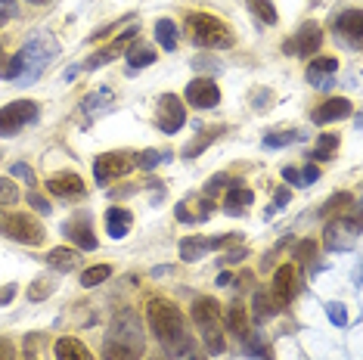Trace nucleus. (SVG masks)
<instances>
[{"label": "nucleus", "mask_w": 363, "mask_h": 360, "mask_svg": "<svg viewBox=\"0 0 363 360\" xmlns=\"http://www.w3.org/2000/svg\"><path fill=\"white\" fill-rule=\"evenodd\" d=\"M146 320H150V330L155 332V339L162 342L168 357H184L193 351V339H189L184 314H180V308L174 301L152 298L150 305H146Z\"/></svg>", "instance_id": "nucleus-1"}, {"label": "nucleus", "mask_w": 363, "mask_h": 360, "mask_svg": "<svg viewBox=\"0 0 363 360\" xmlns=\"http://www.w3.org/2000/svg\"><path fill=\"white\" fill-rule=\"evenodd\" d=\"M56 53H60V44H56L53 35H35L13 56L10 65L0 69V78L16 81V84H35V81L44 75L47 65L56 60Z\"/></svg>", "instance_id": "nucleus-2"}, {"label": "nucleus", "mask_w": 363, "mask_h": 360, "mask_svg": "<svg viewBox=\"0 0 363 360\" xmlns=\"http://www.w3.org/2000/svg\"><path fill=\"white\" fill-rule=\"evenodd\" d=\"M143 354H146L143 320H140L134 310H121L112 320L109 332H106L103 357L106 360H140Z\"/></svg>", "instance_id": "nucleus-3"}, {"label": "nucleus", "mask_w": 363, "mask_h": 360, "mask_svg": "<svg viewBox=\"0 0 363 360\" xmlns=\"http://www.w3.org/2000/svg\"><path fill=\"white\" fill-rule=\"evenodd\" d=\"M186 35L193 44L214 47V50H227V47H233V40H236L233 28H230L224 19L208 16V13H189L186 16Z\"/></svg>", "instance_id": "nucleus-4"}, {"label": "nucleus", "mask_w": 363, "mask_h": 360, "mask_svg": "<svg viewBox=\"0 0 363 360\" xmlns=\"http://www.w3.org/2000/svg\"><path fill=\"white\" fill-rule=\"evenodd\" d=\"M193 323L199 326L208 354H220V351H224V332H220V308H218V301L214 298H196L193 301Z\"/></svg>", "instance_id": "nucleus-5"}, {"label": "nucleus", "mask_w": 363, "mask_h": 360, "mask_svg": "<svg viewBox=\"0 0 363 360\" xmlns=\"http://www.w3.org/2000/svg\"><path fill=\"white\" fill-rule=\"evenodd\" d=\"M360 240V218H357V211L345 220V218H335V220H329V227H326V233H323V245L329 252H351L354 245H357Z\"/></svg>", "instance_id": "nucleus-6"}, {"label": "nucleus", "mask_w": 363, "mask_h": 360, "mask_svg": "<svg viewBox=\"0 0 363 360\" xmlns=\"http://www.w3.org/2000/svg\"><path fill=\"white\" fill-rule=\"evenodd\" d=\"M38 121V103L31 100H16L0 109V137H16L22 128Z\"/></svg>", "instance_id": "nucleus-7"}, {"label": "nucleus", "mask_w": 363, "mask_h": 360, "mask_svg": "<svg viewBox=\"0 0 363 360\" xmlns=\"http://www.w3.org/2000/svg\"><path fill=\"white\" fill-rule=\"evenodd\" d=\"M134 165H137L134 152H106V155H96V162H94V177H96V184H100V186H106L109 180L125 177Z\"/></svg>", "instance_id": "nucleus-8"}, {"label": "nucleus", "mask_w": 363, "mask_h": 360, "mask_svg": "<svg viewBox=\"0 0 363 360\" xmlns=\"http://www.w3.org/2000/svg\"><path fill=\"white\" fill-rule=\"evenodd\" d=\"M0 230L10 236V240L26 242V245H40V242H44V227H40L35 218H28V215H6V218H0Z\"/></svg>", "instance_id": "nucleus-9"}, {"label": "nucleus", "mask_w": 363, "mask_h": 360, "mask_svg": "<svg viewBox=\"0 0 363 360\" xmlns=\"http://www.w3.org/2000/svg\"><path fill=\"white\" fill-rule=\"evenodd\" d=\"M298 289H301V276H298V267L295 264H283V267H277V274H274V286H270V296H274L279 305H289L295 296H298Z\"/></svg>", "instance_id": "nucleus-10"}, {"label": "nucleus", "mask_w": 363, "mask_h": 360, "mask_svg": "<svg viewBox=\"0 0 363 360\" xmlns=\"http://www.w3.org/2000/svg\"><path fill=\"white\" fill-rule=\"evenodd\" d=\"M184 121H186V109H184V103H180V96H174V94L162 96L159 116H155L159 130H164V134H177V130L184 128Z\"/></svg>", "instance_id": "nucleus-11"}, {"label": "nucleus", "mask_w": 363, "mask_h": 360, "mask_svg": "<svg viewBox=\"0 0 363 360\" xmlns=\"http://www.w3.org/2000/svg\"><path fill=\"white\" fill-rule=\"evenodd\" d=\"M186 100H189V106H196V109H214V106L220 103V90L211 78H196L186 84Z\"/></svg>", "instance_id": "nucleus-12"}, {"label": "nucleus", "mask_w": 363, "mask_h": 360, "mask_svg": "<svg viewBox=\"0 0 363 360\" xmlns=\"http://www.w3.org/2000/svg\"><path fill=\"white\" fill-rule=\"evenodd\" d=\"M112 109H115V94L109 87H96L94 94H87L84 103H81V112H84L87 121H96V118L109 116Z\"/></svg>", "instance_id": "nucleus-13"}, {"label": "nucleus", "mask_w": 363, "mask_h": 360, "mask_svg": "<svg viewBox=\"0 0 363 360\" xmlns=\"http://www.w3.org/2000/svg\"><path fill=\"white\" fill-rule=\"evenodd\" d=\"M320 44H323V28H320L317 22H304L298 28V35H295V40L289 44V50H295L301 56H313L320 50Z\"/></svg>", "instance_id": "nucleus-14"}, {"label": "nucleus", "mask_w": 363, "mask_h": 360, "mask_svg": "<svg viewBox=\"0 0 363 360\" xmlns=\"http://www.w3.org/2000/svg\"><path fill=\"white\" fill-rule=\"evenodd\" d=\"M62 233H65V240H72L81 252L96 249V236H94V227H90L87 218H72V220H65Z\"/></svg>", "instance_id": "nucleus-15"}, {"label": "nucleus", "mask_w": 363, "mask_h": 360, "mask_svg": "<svg viewBox=\"0 0 363 360\" xmlns=\"http://www.w3.org/2000/svg\"><path fill=\"white\" fill-rule=\"evenodd\" d=\"M47 190H50L53 196H62V199H81V196L87 193L84 180H81L78 174H53L50 180H47Z\"/></svg>", "instance_id": "nucleus-16"}, {"label": "nucleus", "mask_w": 363, "mask_h": 360, "mask_svg": "<svg viewBox=\"0 0 363 360\" xmlns=\"http://www.w3.org/2000/svg\"><path fill=\"white\" fill-rule=\"evenodd\" d=\"M351 116V103L345 100V96H333V100H326L323 106H317V109L311 112V118L317 121V125H329V121H342Z\"/></svg>", "instance_id": "nucleus-17"}, {"label": "nucleus", "mask_w": 363, "mask_h": 360, "mask_svg": "<svg viewBox=\"0 0 363 360\" xmlns=\"http://www.w3.org/2000/svg\"><path fill=\"white\" fill-rule=\"evenodd\" d=\"M335 28H338V38H348V44L357 50L360 35H363V13L360 10H345L335 19Z\"/></svg>", "instance_id": "nucleus-18"}, {"label": "nucleus", "mask_w": 363, "mask_h": 360, "mask_svg": "<svg viewBox=\"0 0 363 360\" xmlns=\"http://www.w3.org/2000/svg\"><path fill=\"white\" fill-rule=\"evenodd\" d=\"M338 72V60H333V56H320V60H313L308 65V81L313 87H320V90H326V87H333V75Z\"/></svg>", "instance_id": "nucleus-19"}, {"label": "nucleus", "mask_w": 363, "mask_h": 360, "mask_svg": "<svg viewBox=\"0 0 363 360\" xmlns=\"http://www.w3.org/2000/svg\"><path fill=\"white\" fill-rule=\"evenodd\" d=\"M130 227H134V215H130L128 208L115 206V208L106 211V230H109L112 240H125L130 233Z\"/></svg>", "instance_id": "nucleus-20"}, {"label": "nucleus", "mask_w": 363, "mask_h": 360, "mask_svg": "<svg viewBox=\"0 0 363 360\" xmlns=\"http://www.w3.org/2000/svg\"><path fill=\"white\" fill-rule=\"evenodd\" d=\"M53 351H56V360H94L90 348L81 339H75V335H62V339H56Z\"/></svg>", "instance_id": "nucleus-21"}, {"label": "nucleus", "mask_w": 363, "mask_h": 360, "mask_svg": "<svg viewBox=\"0 0 363 360\" xmlns=\"http://www.w3.org/2000/svg\"><path fill=\"white\" fill-rule=\"evenodd\" d=\"M134 35H137V28H130V31H125V35H121L118 40H115L112 47H106V50H100V53H94L90 56V60L84 62V69H100V65H106V62H112L115 56H118L121 50H125V44L128 40H134Z\"/></svg>", "instance_id": "nucleus-22"}, {"label": "nucleus", "mask_w": 363, "mask_h": 360, "mask_svg": "<svg viewBox=\"0 0 363 360\" xmlns=\"http://www.w3.org/2000/svg\"><path fill=\"white\" fill-rule=\"evenodd\" d=\"M78 249H65V245H60V249H53L50 255H47V264H50L56 274H72V270L78 267Z\"/></svg>", "instance_id": "nucleus-23"}, {"label": "nucleus", "mask_w": 363, "mask_h": 360, "mask_svg": "<svg viewBox=\"0 0 363 360\" xmlns=\"http://www.w3.org/2000/svg\"><path fill=\"white\" fill-rule=\"evenodd\" d=\"M211 249H214V240H208V236H186V240H180V258L184 261H199Z\"/></svg>", "instance_id": "nucleus-24"}, {"label": "nucleus", "mask_w": 363, "mask_h": 360, "mask_svg": "<svg viewBox=\"0 0 363 360\" xmlns=\"http://www.w3.org/2000/svg\"><path fill=\"white\" fill-rule=\"evenodd\" d=\"M252 190H245V186H230V193H227V199H224V211L227 215H242L245 208L252 206Z\"/></svg>", "instance_id": "nucleus-25"}, {"label": "nucleus", "mask_w": 363, "mask_h": 360, "mask_svg": "<svg viewBox=\"0 0 363 360\" xmlns=\"http://www.w3.org/2000/svg\"><path fill=\"white\" fill-rule=\"evenodd\" d=\"M351 206H354V196L351 193H335V196H329V202L320 208V218H323V220H333L335 215L342 218Z\"/></svg>", "instance_id": "nucleus-26"}, {"label": "nucleus", "mask_w": 363, "mask_h": 360, "mask_svg": "<svg viewBox=\"0 0 363 360\" xmlns=\"http://www.w3.org/2000/svg\"><path fill=\"white\" fill-rule=\"evenodd\" d=\"M283 305L270 296V292H255V320H267V317H277Z\"/></svg>", "instance_id": "nucleus-27"}, {"label": "nucleus", "mask_w": 363, "mask_h": 360, "mask_svg": "<svg viewBox=\"0 0 363 360\" xmlns=\"http://www.w3.org/2000/svg\"><path fill=\"white\" fill-rule=\"evenodd\" d=\"M227 330L230 332H236L239 339H249V317H245V308L242 305H233L227 310Z\"/></svg>", "instance_id": "nucleus-28"}, {"label": "nucleus", "mask_w": 363, "mask_h": 360, "mask_svg": "<svg viewBox=\"0 0 363 360\" xmlns=\"http://www.w3.org/2000/svg\"><path fill=\"white\" fill-rule=\"evenodd\" d=\"M125 60L130 65V72H134V69H143V65H152L155 62V50H152V47H146V44H134L128 50Z\"/></svg>", "instance_id": "nucleus-29"}, {"label": "nucleus", "mask_w": 363, "mask_h": 360, "mask_svg": "<svg viewBox=\"0 0 363 360\" xmlns=\"http://www.w3.org/2000/svg\"><path fill=\"white\" fill-rule=\"evenodd\" d=\"M155 40L164 47V50H174L177 47V28L171 19H159L155 22Z\"/></svg>", "instance_id": "nucleus-30"}, {"label": "nucleus", "mask_w": 363, "mask_h": 360, "mask_svg": "<svg viewBox=\"0 0 363 360\" xmlns=\"http://www.w3.org/2000/svg\"><path fill=\"white\" fill-rule=\"evenodd\" d=\"M112 276V267L109 264H96V267H87L84 274H81V286L84 289H94V286H100V283H106Z\"/></svg>", "instance_id": "nucleus-31"}, {"label": "nucleus", "mask_w": 363, "mask_h": 360, "mask_svg": "<svg viewBox=\"0 0 363 360\" xmlns=\"http://www.w3.org/2000/svg\"><path fill=\"white\" fill-rule=\"evenodd\" d=\"M220 134H224V128H208V130H205V134L199 137V140H189V143H186L184 155H186V159H196V155H199V152H202V150H205V146H208L211 140H218Z\"/></svg>", "instance_id": "nucleus-32"}, {"label": "nucleus", "mask_w": 363, "mask_h": 360, "mask_svg": "<svg viewBox=\"0 0 363 360\" xmlns=\"http://www.w3.org/2000/svg\"><path fill=\"white\" fill-rule=\"evenodd\" d=\"M301 130H274V134H267L264 137V146L267 150H279V146H289V143H295V140H301Z\"/></svg>", "instance_id": "nucleus-33"}, {"label": "nucleus", "mask_w": 363, "mask_h": 360, "mask_svg": "<svg viewBox=\"0 0 363 360\" xmlns=\"http://www.w3.org/2000/svg\"><path fill=\"white\" fill-rule=\"evenodd\" d=\"M249 4V10L258 16L261 22H267V26H277V10H274V4L270 0H245Z\"/></svg>", "instance_id": "nucleus-34"}, {"label": "nucleus", "mask_w": 363, "mask_h": 360, "mask_svg": "<svg viewBox=\"0 0 363 360\" xmlns=\"http://www.w3.org/2000/svg\"><path fill=\"white\" fill-rule=\"evenodd\" d=\"M335 146H338V137H335V134H323V137L317 140V146H313V159H320V162L333 159Z\"/></svg>", "instance_id": "nucleus-35"}, {"label": "nucleus", "mask_w": 363, "mask_h": 360, "mask_svg": "<svg viewBox=\"0 0 363 360\" xmlns=\"http://www.w3.org/2000/svg\"><path fill=\"white\" fill-rule=\"evenodd\" d=\"M19 202V186L10 177H0V206H16Z\"/></svg>", "instance_id": "nucleus-36"}, {"label": "nucleus", "mask_w": 363, "mask_h": 360, "mask_svg": "<svg viewBox=\"0 0 363 360\" xmlns=\"http://www.w3.org/2000/svg\"><path fill=\"white\" fill-rule=\"evenodd\" d=\"M53 289H56V280H35L31 283V289H28V298L31 301H40V298H47V296H53Z\"/></svg>", "instance_id": "nucleus-37"}, {"label": "nucleus", "mask_w": 363, "mask_h": 360, "mask_svg": "<svg viewBox=\"0 0 363 360\" xmlns=\"http://www.w3.org/2000/svg\"><path fill=\"white\" fill-rule=\"evenodd\" d=\"M168 159H171V152L164 155V152H159V150H146V152H140V155H137V165L150 171V168L159 165V162H168Z\"/></svg>", "instance_id": "nucleus-38"}, {"label": "nucleus", "mask_w": 363, "mask_h": 360, "mask_svg": "<svg viewBox=\"0 0 363 360\" xmlns=\"http://www.w3.org/2000/svg\"><path fill=\"white\" fill-rule=\"evenodd\" d=\"M326 314H329V320H333V326H345V323H348V310H345V305H338V301H329Z\"/></svg>", "instance_id": "nucleus-39"}, {"label": "nucleus", "mask_w": 363, "mask_h": 360, "mask_svg": "<svg viewBox=\"0 0 363 360\" xmlns=\"http://www.w3.org/2000/svg\"><path fill=\"white\" fill-rule=\"evenodd\" d=\"M10 171H13V177H19V180H22V184H28V186H35V184H38L35 171H31V168L26 165V162H16V165H13Z\"/></svg>", "instance_id": "nucleus-40"}, {"label": "nucleus", "mask_w": 363, "mask_h": 360, "mask_svg": "<svg viewBox=\"0 0 363 360\" xmlns=\"http://www.w3.org/2000/svg\"><path fill=\"white\" fill-rule=\"evenodd\" d=\"M313 180H320V168L317 165H308L304 171H295V186H308Z\"/></svg>", "instance_id": "nucleus-41"}, {"label": "nucleus", "mask_w": 363, "mask_h": 360, "mask_svg": "<svg viewBox=\"0 0 363 360\" xmlns=\"http://www.w3.org/2000/svg\"><path fill=\"white\" fill-rule=\"evenodd\" d=\"M313 255H317V242L313 240H304L295 245V261H311Z\"/></svg>", "instance_id": "nucleus-42"}, {"label": "nucleus", "mask_w": 363, "mask_h": 360, "mask_svg": "<svg viewBox=\"0 0 363 360\" xmlns=\"http://www.w3.org/2000/svg\"><path fill=\"white\" fill-rule=\"evenodd\" d=\"M38 342H44V335H26V351H22V360H40L38 354Z\"/></svg>", "instance_id": "nucleus-43"}, {"label": "nucleus", "mask_w": 363, "mask_h": 360, "mask_svg": "<svg viewBox=\"0 0 363 360\" xmlns=\"http://www.w3.org/2000/svg\"><path fill=\"white\" fill-rule=\"evenodd\" d=\"M28 202H31V208H35V211H40V215H50V202H47L44 196L28 193Z\"/></svg>", "instance_id": "nucleus-44"}, {"label": "nucleus", "mask_w": 363, "mask_h": 360, "mask_svg": "<svg viewBox=\"0 0 363 360\" xmlns=\"http://www.w3.org/2000/svg\"><path fill=\"white\" fill-rule=\"evenodd\" d=\"M224 186H230V177H227V174H214V177H211V184H208V186H205V193H208V196H211V193L224 190Z\"/></svg>", "instance_id": "nucleus-45"}, {"label": "nucleus", "mask_w": 363, "mask_h": 360, "mask_svg": "<svg viewBox=\"0 0 363 360\" xmlns=\"http://www.w3.org/2000/svg\"><path fill=\"white\" fill-rule=\"evenodd\" d=\"M270 100H274V94H270V90H258V94H255V109H258V112L270 109Z\"/></svg>", "instance_id": "nucleus-46"}, {"label": "nucleus", "mask_w": 363, "mask_h": 360, "mask_svg": "<svg viewBox=\"0 0 363 360\" xmlns=\"http://www.w3.org/2000/svg\"><path fill=\"white\" fill-rule=\"evenodd\" d=\"M0 360H16V345L10 339H0Z\"/></svg>", "instance_id": "nucleus-47"}, {"label": "nucleus", "mask_w": 363, "mask_h": 360, "mask_svg": "<svg viewBox=\"0 0 363 360\" xmlns=\"http://www.w3.org/2000/svg\"><path fill=\"white\" fill-rule=\"evenodd\" d=\"M0 6H4V10H0V26H4V22H6V19H10V16L16 13V4H13V0H4V4H0Z\"/></svg>", "instance_id": "nucleus-48"}, {"label": "nucleus", "mask_w": 363, "mask_h": 360, "mask_svg": "<svg viewBox=\"0 0 363 360\" xmlns=\"http://www.w3.org/2000/svg\"><path fill=\"white\" fill-rule=\"evenodd\" d=\"M13 296H16V286H4V289H0V305H10Z\"/></svg>", "instance_id": "nucleus-49"}, {"label": "nucleus", "mask_w": 363, "mask_h": 360, "mask_svg": "<svg viewBox=\"0 0 363 360\" xmlns=\"http://www.w3.org/2000/svg\"><path fill=\"white\" fill-rule=\"evenodd\" d=\"M230 280H233L230 274H220V276H218V286H230Z\"/></svg>", "instance_id": "nucleus-50"}, {"label": "nucleus", "mask_w": 363, "mask_h": 360, "mask_svg": "<svg viewBox=\"0 0 363 360\" xmlns=\"http://www.w3.org/2000/svg\"><path fill=\"white\" fill-rule=\"evenodd\" d=\"M75 75H78V65H72V69H69V72H65V75H62V78H65V81H72V78H75Z\"/></svg>", "instance_id": "nucleus-51"}, {"label": "nucleus", "mask_w": 363, "mask_h": 360, "mask_svg": "<svg viewBox=\"0 0 363 360\" xmlns=\"http://www.w3.org/2000/svg\"><path fill=\"white\" fill-rule=\"evenodd\" d=\"M184 357H186V360H205V357H199V354L193 357V351H189V354H184Z\"/></svg>", "instance_id": "nucleus-52"}, {"label": "nucleus", "mask_w": 363, "mask_h": 360, "mask_svg": "<svg viewBox=\"0 0 363 360\" xmlns=\"http://www.w3.org/2000/svg\"><path fill=\"white\" fill-rule=\"evenodd\" d=\"M0 69H4V50H0Z\"/></svg>", "instance_id": "nucleus-53"}, {"label": "nucleus", "mask_w": 363, "mask_h": 360, "mask_svg": "<svg viewBox=\"0 0 363 360\" xmlns=\"http://www.w3.org/2000/svg\"><path fill=\"white\" fill-rule=\"evenodd\" d=\"M28 4H44V0H28Z\"/></svg>", "instance_id": "nucleus-54"}, {"label": "nucleus", "mask_w": 363, "mask_h": 360, "mask_svg": "<svg viewBox=\"0 0 363 360\" xmlns=\"http://www.w3.org/2000/svg\"><path fill=\"white\" fill-rule=\"evenodd\" d=\"M0 155H4V152H0Z\"/></svg>", "instance_id": "nucleus-55"}]
</instances>
